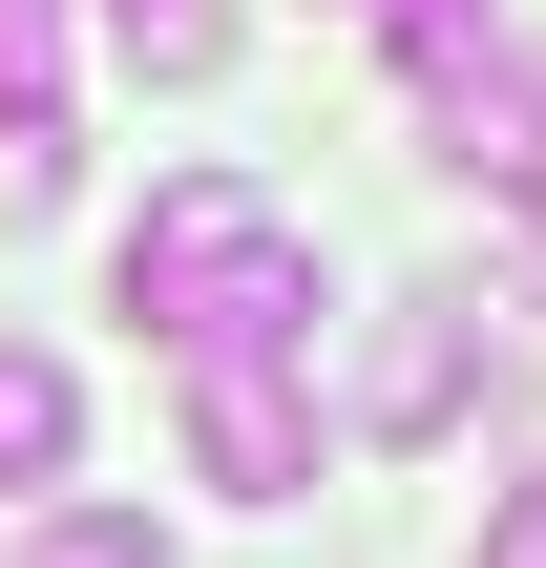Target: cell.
Masks as SVG:
<instances>
[{
    "label": "cell",
    "instance_id": "obj_1",
    "mask_svg": "<svg viewBox=\"0 0 546 568\" xmlns=\"http://www.w3.org/2000/svg\"><path fill=\"white\" fill-rule=\"evenodd\" d=\"M105 316H147L168 358H295L316 337V232L253 190V169H168L105 253Z\"/></svg>",
    "mask_w": 546,
    "mask_h": 568
},
{
    "label": "cell",
    "instance_id": "obj_2",
    "mask_svg": "<svg viewBox=\"0 0 546 568\" xmlns=\"http://www.w3.org/2000/svg\"><path fill=\"white\" fill-rule=\"evenodd\" d=\"M189 485L295 506V485H316V400H295L274 358H189Z\"/></svg>",
    "mask_w": 546,
    "mask_h": 568
},
{
    "label": "cell",
    "instance_id": "obj_3",
    "mask_svg": "<svg viewBox=\"0 0 546 568\" xmlns=\"http://www.w3.org/2000/svg\"><path fill=\"white\" fill-rule=\"evenodd\" d=\"M463 379H484V295H400V337H379L358 422H379V443H442V422H463Z\"/></svg>",
    "mask_w": 546,
    "mask_h": 568
},
{
    "label": "cell",
    "instance_id": "obj_4",
    "mask_svg": "<svg viewBox=\"0 0 546 568\" xmlns=\"http://www.w3.org/2000/svg\"><path fill=\"white\" fill-rule=\"evenodd\" d=\"M421 105H442V148H463L484 190L546 211V84H526V63H463V84H421Z\"/></svg>",
    "mask_w": 546,
    "mask_h": 568
},
{
    "label": "cell",
    "instance_id": "obj_5",
    "mask_svg": "<svg viewBox=\"0 0 546 568\" xmlns=\"http://www.w3.org/2000/svg\"><path fill=\"white\" fill-rule=\"evenodd\" d=\"M63 443H84V379L42 337H0V485H63Z\"/></svg>",
    "mask_w": 546,
    "mask_h": 568
},
{
    "label": "cell",
    "instance_id": "obj_6",
    "mask_svg": "<svg viewBox=\"0 0 546 568\" xmlns=\"http://www.w3.org/2000/svg\"><path fill=\"white\" fill-rule=\"evenodd\" d=\"M400 21V84H463V63H505V0H379Z\"/></svg>",
    "mask_w": 546,
    "mask_h": 568
},
{
    "label": "cell",
    "instance_id": "obj_7",
    "mask_svg": "<svg viewBox=\"0 0 546 568\" xmlns=\"http://www.w3.org/2000/svg\"><path fill=\"white\" fill-rule=\"evenodd\" d=\"M105 21H126L147 84H210V63H231V0H105Z\"/></svg>",
    "mask_w": 546,
    "mask_h": 568
},
{
    "label": "cell",
    "instance_id": "obj_8",
    "mask_svg": "<svg viewBox=\"0 0 546 568\" xmlns=\"http://www.w3.org/2000/svg\"><path fill=\"white\" fill-rule=\"evenodd\" d=\"M0 126H63V0H0Z\"/></svg>",
    "mask_w": 546,
    "mask_h": 568
},
{
    "label": "cell",
    "instance_id": "obj_9",
    "mask_svg": "<svg viewBox=\"0 0 546 568\" xmlns=\"http://www.w3.org/2000/svg\"><path fill=\"white\" fill-rule=\"evenodd\" d=\"M21 568H168V527H147V506H63Z\"/></svg>",
    "mask_w": 546,
    "mask_h": 568
},
{
    "label": "cell",
    "instance_id": "obj_10",
    "mask_svg": "<svg viewBox=\"0 0 546 568\" xmlns=\"http://www.w3.org/2000/svg\"><path fill=\"white\" fill-rule=\"evenodd\" d=\"M63 211V126H0V232H42Z\"/></svg>",
    "mask_w": 546,
    "mask_h": 568
},
{
    "label": "cell",
    "instance_id": "obj_11",
    "mask_svg": "<svg viewBox=\"0 0 546 568\" xmlns=\"http://www.w3.org/2000/svg\"><path fill=\"white\" fill-rule=\"evenodd\" d=\"M463 568H546V485H505V506H484V548Z\"/></svg>",
    "mask_w": 546,
    "mask_h": 568
},
{
    "label": "cell",
    "instance_id": "obj_12",
    "mask_svg": "<svg viewBox=\"0 0 546 568\" xmlns=\"http://www.w3.org/2000/svg\"><path fill=\"white\" fill-rule=\"evenodd\" d=\"M526 316H546V232H526Z\"/></svg>",
    "mask_w": 546,
    "mask_h": 568
}]
</instances>
